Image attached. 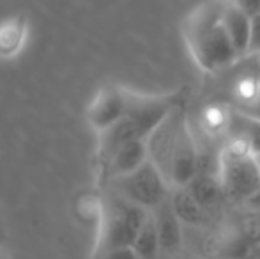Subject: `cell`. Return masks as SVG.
<instances>
[{
	"label": "cell",
	"mask_w": 260,
	"mask_h": 259,
	"mask_svg": "<svg viewBox=\"0 0 260 259\" xmlns=\"http://www.w3.org/2000/svg\"><path fill=\"white\" fill-rule=\"evenodd\" d=\"M149 160L170 188L186 187L197 174L199 148L181 103L147 138Z\"/></svg>",
	"instance_id": "cell-1"
},
{
	"label": "cell",
	"mask_w": 260,
	"mask_h": 259,
	"mask_svg": "<svg viewBox=\"0 0 260 259\" xmlns=\"http://www.w3.org/2000/svg\"><path fill=\"white\" fill-rule=\"evenodd\" d=\"M226 0H207L184 20V41L193 61L206 73H216L241 59L221 23Z\"/></svg>",
	"instance_id": "cell-2"
},
{
	"label": "cell",
	"mask_w": 260,
	"mask_h": 259,
	"mask_svg": "<svg viewBox=\"0 0 260 259\" xmlns=\"http://www.w3.org/2000/svg\"><path fill=\"white\" fill-rule=\"evenodd\" d=\"M179 103L177 94L144 96L127 91V108L124 116L110 130L98 135V163L127 142L147 140Z\"/></svg>",
	"instance_id": "cell-3"
},
{
	"label": "cell",
	"mask_w": 260,
	"mask_h": 259,
	"mask_svg": "<svg viewBox=\"0 0 260 259\" xmlns=\"http://www.w3.org/2000/svg\"><path fill=\"white\" fill-rule=\"evenodd\" d=\"M149 213L151 211L137 206L110 188H105L94 252H103L117 247H131Z\"/></svg>",
	"instance_id": "cell-4"
},
{
	"label": "cell",
	"mask_w": 260,
	"mask_h": 259,
	"mask_svg": "<svg viewBox=\"0 0 260 259\" xmlns=\"http://www.w3.org/2000/svg\"><path fill=\"white\" fill-rule=\"evenodd\" d=\"M218 178L226 199L244 203L246 197L260 188L258 156L241 142L230 140L219 153Z\"/></svg>",
	"instance_id": "cell-5"
},
{
	"label": "cell",
	"mask_w": 260,
	"mask_h": 259,
	"mask_svg": "<svg viewBox=\"0 0 260 259\" xmlns=\"http://www.w3.org/2000/svg\"><path fill=\"white\" fill-rule=\"evenodd\" d=\"M103 185L105 188H110L112 192L147 211H152L161 203H165L172 192V188L168 187L165 178L161 176V172L151 160L144 163L140 169L133 170L126 176L106 181Z\"/></svg>",
	"instance_id": "cell-6"
},
{
	"label": "cell",
	"mask_w": 260,
	"mask_h": 259,
	"mask_svg": "<svg viewBox=\"0 0 260 259\" xmlns=\"http://www.w3.org/2000/svg\"><path fill=\"white\" fill-rule=\"evenodd\" d=\"M127 108V91L117 85H106L98 91L87 108V121L98 135L110 130Z\"/></svg>",
	"instance_id": "cell-7"
},
{
	"label": "cell",
	"mask_w": 260,
	"mask_h": 259,
	"mask_svg": "<svg viewBox=\"0 0 260 259\" xmlns=\"http://www.w3.org/2000/svg\"><path fill=\"white\" fill-rule=\"evenodd\" d=\"M149 162L147 140H135L117 148L108 158L100 162V180L106 183L115 178L126 176Z\"/></svg>",
	"instance_id": "cell-8"
},
{
	"label": "cell",
	"mask_w": 260,
	"mask_h": 259,
	"mask_svg": "<svg viewBox=\"0 0 260 259\" xmlns=\"http://www.w3.org/2000/svg\"><path fill=\"white\" fill-rule=\"evenodd\" d=\"M151 213L156 222L157 235H159L161 254L177 252L182 245V225L184 224L175 213L170 197L165 203H161L157 208H154Z\"/></svg>",
	"instance_id": "cell-9"
},
{
	"label": "cell",
	"mask_w": 260,
	"mask_h": 259,
	"mask_svg": "<svg viewBox=\"0 0 260 259\" xmlns=\"http://www.w3.org/2000/svg\"><path fill=\"white\" fill-rule=\"evenodd\" d=\"M221 23L225 27L229 38L232 39L234 46L239 52L241 57L248 55L250 50V36H251V16L234 6L230 0H226L225 11H223Z\"/></svg>",
	"instance_id": "cell-10"
},
{
	"label": "cell",
	"mask_w": 260,
	"mask_h": 259,
	"mask_svg": "<svg viewBox=\"0 0 260 259\" xmlns=\"http://www.w3.org/2000/svg\"><path fill=\"white\" fill-rule=\"evenodd\" d=\"M229 135L232 140L244 144L251 153L260 156V119H255L244 112L230 110Z\"/></svg>",
	"instance_id": "cell-11"
},
{
	"label": "cell",
	"mask_w": 260,
	"mask_h": 259,
	"mask_svg": "<svg viewBox=\"0 0 260 259\" xmlns=\"http://www.w3.org/2000/svg\"><path fill=\"white\" fill-rule=\"evenodd\" d=\"M170 200L182 224L200 225L206 220V208H204L202 204L199 203V199L189 192L188 187L172 188Z\"/></svg>",
	"instance_id": "cell-12"
},
{
	"label": "cell",
	"mask_w": 260,
	"mask_h": 259,
	"mask_svg": "<svg viewBox=\"0 0 260 259\" xmlns=\"http://www.w3.org/2000/svg\"><path fill=\"white\" fill-rule=\"evenodd\" d=\"M186 187L189 188V192L199 199V203L206 210L209 206H214L221 197H225L219 178L211 176V174H195V178Z\"/></svg>",
	"instance_id": "cell-13"
},
{
	"label": "cell",
	"mask_w": 260,
	"mask_h": 259,
	"mask_svg": "<svg viewBox=\"0 0 260 259\" xmlns=\"http://www.w3.org/2000/svg\"><path fill=\"white\" fill-rule=\"evenodd\" d=\"M133 247L140 259H159L161 256V243L159 235H157L156 222L152 218V213H149L145 224L142 225L140 233L137 235L133 242Z\"/></svg>",
	"instance_id": "cell-14"
},
{
	"label": "cell",
	"mask_w": 260,
	"mask_h": 259,
	"mask_svg": "<svg viewBox=\"0 0 260 259\" xmlns=\"http://www.w3.org/2000/svg\"><path fill=\"white\" fill-rule=\"evenodd\" d=\"M23 41V27L14 21H7L0 27V55H13V52L21 46Z\"/></svg>",
	"instance_id": "cell-15"
},
{
	"label": "cell",
	"mask_w": 260,
	"mask_h": 259,
	"mask_svg": "<svg viewBox=\"0 0 260 259\" xmlns=\"http://www.w3.org/2000/svg\"><path fill=\"white\" fill-rule=\"evenodd\" d=\"M92 259H140L133 247H117V249L94 252Z\"/></svg>",
	"instance_id": "cell-16"
},
{
	"label": "cell",
	"mask_w": 260,
	"mask_h": 259,
	"mask_svg": "<svg viewBox=\"0 0 260 259\" xmlns=\"http://www.w3.org/2000/svg\"><path fill=\"white\" fill-rule=\"evenodd\" d=\"M258 52H260V13L251 16V36H250L248 55H255Z\"/></svg>",
	"instance_id": "cell-17"
},
{
	"label": "cell",
	"mask_w": 260,
	"mask_h": 259,
	"mask_svg": "<svg viewBox=\"0 0 260 259\" xmlns=\"http://www.w3.org/2000/svg\"><path fill=\"white\" fill-rule=\"evenodd\" d=\"M230 2L239 9H243L244 13H248L250 16L260 13V0H230Z\"/></svg>",
	"instance_id": "cell-18"
},
{
	"label": "cell",
	"mask_w": 260,
	"mask_h": 259,
	"mask_svg": "<svg viewBox=\"0 0 260 259\" xmlns=\"http://www.w3.org/2000/svg\"><path fill=\"white\" fill-rule=\"evenodd\" d=\"M243 206L248 208L251 213H260V188H258V190H255L250 197H246V199H244Z\"/></svg>",
	"instance_id": "cell-19"
},
{
	"label": "cell",
	"mask_w": 260,
	"mask_h": 259,
	"mask_svg": "<svg viewBox=\"0 0 260 259\" xmlns=\"http://www.w3.org/2000/svg\"><path fill=\"white\" fill-rule=\"evenodd\" d=\"M241 112H244V114L251 116V118H255V119H260V91H258L257 98L253 100V103L248 105V107L243 108Z\"/></svg>",
	"instance_id": "cell-20"
},
{
	"label": "cell",
	"mask_w": 260,
	"mask_h": 259,
	"mask_svg": "<svg viewBox=\"0 0 260 259\" xmlns=\"http://www.w3.org/2000/svg\"><path fill=\"white\" fill-rule=\"evenodd\" d=\"M255 73H257V76L260 78V52L255 53Z\"/></svg>",
	"instance_id": "cell-21"
},
{
	"label": "cell",
	"mask_w": 260,
	"mask_h": 259,
	"mask_svg": "<svg viewBox=\"0 0 260 259\" xmlns=\"http://www.w3.org/2000/svg\"><path fill=\"white\" fill-rule=\"evenodd\" d=\"M243 259H260V250L258 252H250L246 257H243Z\"/></svg>",
	"instance_id": "cell-22"
},
{
	"label": "cell",
	"mask_w": 260,
	"mask_h": 259,
	"mask_svg": "<svg viewBox=\"0 0 260 259\" xmlns=\"http://www.w3.org/2000/svg\"><path fill=\"white\" fill-rule=\"evenodd\" d=\"M258 250H260V243H258Z\"/></svg>",
	"instance_id": "cell-23"
},
{
	"label": "cell",
	"mask_w": 260,
	"mask_h": 259,
	"mask_svg": "<svg viewBox=\"0 0 260 259\" xmlns=\"http://www.w3.org/2000/svg\"><path fill=\"white\" fill-rule=\"evenodd\" d=\"M258 163H260V156H258Z\"/></svg>",
	"instance_id": "cell-24"
}]
</instances>
